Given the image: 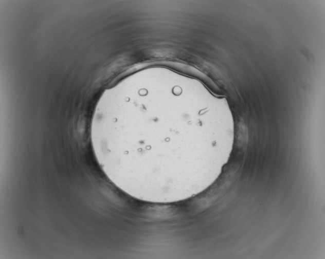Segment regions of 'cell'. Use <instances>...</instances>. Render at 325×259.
I'll return each mask as SVG.
<instances>
[{
    "label": "cell",
    "instance_id": "cell-1",
    "mask_svg": "<svg viewBox=\"0 0 325 259\" xmlns=\"http://www.w3.org/2000/svg\"><path fill=\"white\" fill-rule=\"evenodd\" d=\"M203 114L123 120L105 115L98 125L100 151L107 167L122 180L158 190L176 188L188 152L221 134Z\"/></svg>",
    "mask_w": 325,
    "mask_h": 259
}]
</instances>
